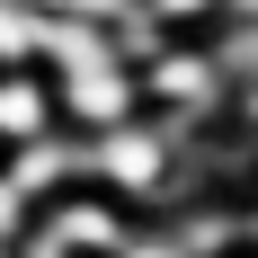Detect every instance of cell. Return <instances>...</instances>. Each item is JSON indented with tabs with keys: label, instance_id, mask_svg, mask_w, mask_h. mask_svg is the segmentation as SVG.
I'll return each mask as SVG.
<instances>
[{
	"label": "cell",
	"instance_id": "1",
	"mask_svg": "<svg viewBox=\"0 0 258 258\" xmlns=\"http://www.w3.org/2000/svg\"><path fill=\"white\" fill-rule=\"evenodd\" d=\"M80 178L116 196L125 214H169L178 205V134L160 116H125L107 134H80Z\"/></svg>",
	"mask_w": 258,
	"mask_h": 258
},
{
	"label": "cell",
	"instance_id": "2",
	"mask_svg": "<svg viewBox=\"0 0 258 258\" xmlns=\"http://www.w3.org/2000/svg\"><path fill=\"white\" fill-rule=\"evenodd\" d=\"M45 80H53V125L62 134H107V125H125V116H143L134 62L116 45L89 53V62H72V72H45Z\"/></svg>",
	"mask_w": 258,
	"mask_h": 258
},
{
	"label": "cell",
	"instance_id": "3",
	"mask_svg": "<svg viewBox=\"0 0 258 258\" xmlns=\"http://www.w3.org/2000/svg\"><path fill=\"white\" fill-rule=\"evenodd\" d=\"M27 223H36V232H45L62 258H107L116 240L134 232V223H143V214H125L116 196H98V187L80 178V187H62V196H45V205L27 214Z\"/></svg>",
	"mask_w": 258,
	"mask_h": 258
},
{
	"label": "cell",
	"instance_id": "4",
	"mask_svg": "<svg viewBox=\"0 0 258 258\" xmlns=\"http://www.w3.org/2000/svg\"><path fill=\"white\" fill-rule=\"evenodd\" d=\"M0 178L18 187L27 205H45V196H62V187H80V134H36V143H9L0 152Z\"/></svg>",
	"mask_w": 258,
	"mask_h": 258
},
{
	"label": "cell",
	"instance_id": "5",
	"mask_svg": "<svg viewBox=\"0 0 258 258\" xmlns=\"http://www.w3.org/2000/svg\"><path fill=\"white\" fill-rule=\"evenodd\" d=\"M36 134H53V80L36 62H0V152Z\"/></svg>",
	"mask_w": 258,
	"mask_h": 258
},
{
	"label": "cell",
	"instance_id": "6",
	"mask_svg": "<svg viewBox=\"0 0 258 258\" xmlns=\"http://www.w3.org/2000/svg\"><path fill=\"white\" fill-rule=\"evenodd\" d=\"M134 9H143L160 36H205V27L223 18V0H134Z\"/></svg>",
	"mask_w": 258,
	"mask_h": 258
},
{
	"label": "cell",
	"instance_id": "7",
	"mask_svg": "<svg viewBox=\"0 0 258 258\" xmlns=\"http://www.w3.org/2000/svg\"><path fill=\"white\" fill-rule=\"evenodd\" d=\"M107 258H196V249L178 240V223H160V214H143V223H134V232L116 240Z\"/></svg>",
	"mask_w": 258,
	"mask_h": 258
},
{
	"label": "cell",
	"instance_id": "8",
	"mask_svg": "<svg viewBox=\"0 0 258 258\" xmlns=\"http://www.w3.org/2000/svg\"><path fill=\"white\" fill-rule=\"evenodd\" d=\"M36 27H45L36 0H0V62H36Z\"/></svg>",
	"mask_w": 258,
	"mask_h": 258
},
{
	"label": "cell",
	"instance_id": "9",
	"mask_svg": "<svg viewBox=\"0 0 258 258\" xmlns=\"http://www.w3.org/2000/svg\"><path fill=\"white\" fill-rule=\"evenodd\" d=\"M36 9H62V18H98V27L134 18V0H36Z\"/></svg>",
	"mask_w": 258,
	"mask_h": 258
},
{
	"label": "cell",
	"instance_id": "10",
	"mask_svg": "<svg viewBox=\"0 0 258 258\" xmlns=\"http://www.w3.org/2000/svg\"><path fill=\"white\" fill-rule=\"evenodd\" d=\"M0 258H9V240H0Z\"/></svg>",
	"mask_w": 258,
	"mask_h": 258
}]
</instances>
